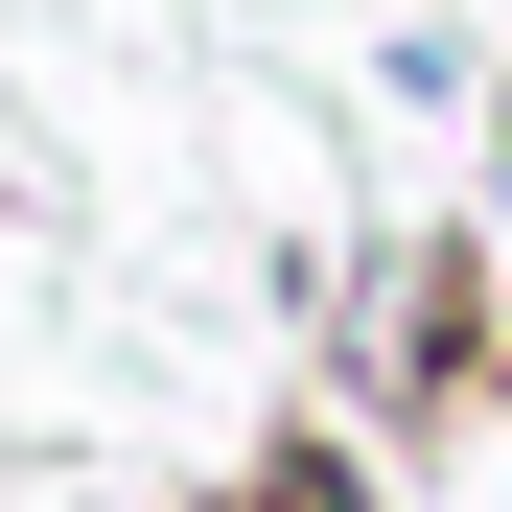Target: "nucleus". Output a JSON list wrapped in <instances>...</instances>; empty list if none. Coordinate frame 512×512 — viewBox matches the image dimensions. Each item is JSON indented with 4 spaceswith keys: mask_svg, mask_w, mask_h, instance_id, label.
Returning a JSON list of instances; mask_svg holds the SVG:
<instances>
[{
    "mask_svg": "<svg viewBox=\"0 0 512 512\" xmlns=\"http://www.w3.org/2000/svg\"><path fill=\"white\" fill-rule=\"evenodd\" d=\"M489 163H512V140H489Z\"/></svg>",
    "mask_w": 512,
    "mask_h": 512,
    "instance_id": "f257e3e1",
    "label": "nucleus"
}]
</instances>
